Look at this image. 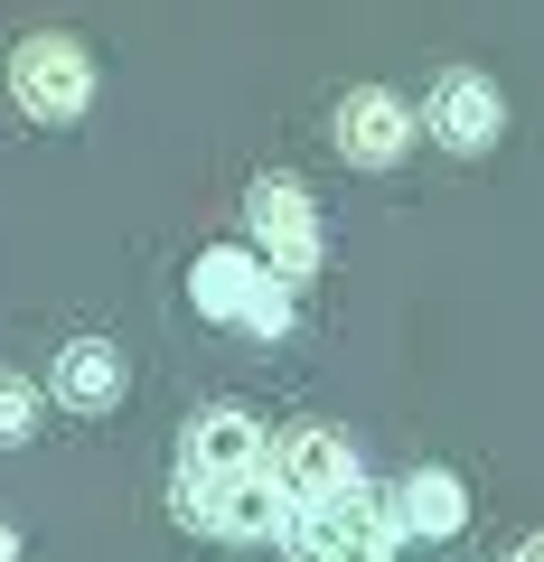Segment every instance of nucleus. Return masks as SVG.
I'll list each match as a JSON object with an SVG mask.
<instances>
[{
  "label": "nucleus",
  "mask_w": 544,
  "mask_h": 562,
  "mask_svg": "<svg viewBox=\"0 0 544 562\" xmlns=\"http://www.w3.org/2000/svg\"><path fill=\"white\" fill-rule=\"evenodd\" d=\"M188 301H198V319L244 328V338H282L291 328V281L273 262H254L244 244H217V254L188 262Z\"/></svg>",
  "instance_id": "obj_1"
},
{
  "label": "nucleus",
  "mask_w": 544,
  "mask_h": 562,
  "mask_svg": "<svg viewBox=\"0 0 544 562\" xmlns=\"http://www.w3.org/2000/svg\"><path fill=\"white\" fill-rule=\"evenodd\" d=\"M47 384H57L66 413H113L132 375H122V347H103V338H66L57 366H47Z\"/></svg>",
  "instance_id": "obj_11"
},
{
  "label": "nucleus",
  "mask_w": 544,
  "mask_h": 562,
  "mask_svg": "<svg viewBox=\"0 0 544 562\" xmlns=\"http://www.w3.org/2000/svg\"><path fill=\"white\" fill-rule=\"evenodd\" d=\"M38 431V384L29 375H0V450H20Z\"/></svg>",
  "instance_id": "obj_12"
},
{
  "label": "nucleus",
  "mask_w": 544,
  "mask_h": 562,
  "mask_svg": "<svg viewBox=\"0 0 544 562\" xmlns=\"http://www.w3.org/2000/svg\"><path fill=\"white\" fill-rule=\"evenodd\" d=\"M507 562H544V535H525V543H517V553H507Z\"/></svg>",
  "instance_id": "obj_13"
},
{
  "label": "nucleus",
  "mask_w": 544,
  "mask_h": 562,
  "mask_svg": "<svg viewBox=\"0 0 544 562\" xmlns=\"http://www.w3.org/2000/svg\"><path fill=\"white\" fill-rule=\"evenodd\" d=\"M263 460H273L263 422L244 413V403H207L179 431V497L188 487H225V479H244V469H263Z\"/></svg>",
  "instance_id": "obj_5"
},
{
  "label": "nucleus",
  "mask_w": 544,
  "mask_h": 562,
  "mask_svg": "<svg viewBox=\"0 0 544 562\" xmlns=\"http://www.w3.org/2000/svg\"><path fill=\"white\" fill-rule=\"evenodd\" d=\"M273 487H282L291 516H301V506H329L338 487H357V450H347V431H329V422L282 431V441H273Z\"/></svg>",
  "instance_id": "obj_7"
},
{
  "label": "nucleus",
  "mask_w": 544,
  "mask_h": 562,
  "mask_svg": "<svg viewBox=\"0 0 544 562\" xmlns=\"http://www.w3.org/2000/svg\"><path fill=\"white\" fill-rule=\"evenodd\" d=\"M244 225H254V262H273L282 281H310L329 262V235H320V206H310L301 179H254L244 198Z\"/></svg>",
  "instance_id": "obj_4"
},
{
  "label": "nucleus",
  "mask_w": 544,
  "mask_h": 562,
  "mask_svg": "<svg viewBox=\"0 0 544 562\" xmlns=\"http://www.w3.org/2000/svg\"><path fill=\"white\" fill-rule=\"evenodd\" d=\"M403 150H413V103L385 94V85H357V94L338 103V160H357V169H395Z\"/></svg>",
  "instance_id": "obj_9"
},
{
  "label": "nucleus",
  "mask_w": 544,
  "mask_h": 562,
  "mask_svg": "<svg viewBox=\"0 0 544 562\" xmlns=\"http://www.w3.org/2000/svg\"><path fill=\"white\" fill-rule=\"evenodd\" d=\"M385 506H395V535H423V543H451L469 525V487L451 469H403L385 487Z\"/></svg>",
  "instance_id": "obj_10"
},
{
  "label": "nucleus",
  "mask_w": 544,
  "mask_h": 562,
  "mask_svg": "<svg viewBox=\"0 0 544 562\" xmlns=\"http://www.w3.org/2000/svg\"><path fill=\"white\" fill-rule=\"evenodd\" d=\"M395 506H385V487H338L329 506H301V516L282 525V553L291 562H395Z\"/></svg>",
  "instance_id": "obj_2"
},
{
  "label": "nucleus",
  "mask_w": 544,
  "mask_h": 562,
  "mask_svg": "<svg viewBox=\"0 0 544 562\" xmlns=\"http://www.w3.org/2000/svg\"><path fill=\"white\" fill-rule=\"evenodd\" d=\"M10 103L29 122H76L95 103V57H85L66 29H38V38L10 47Z\"/></svg>",
  "instance_id": "obj_3"
},
{
  "label": "nucleus",
  "mask_w": 544,
  "mask_h": 562,
  "mask_svg": "<svg viewBox=\"0 0 544 562\" xmlns=\"http://www.w3.org/2000/svg\"><path fill=\"white\" fill-rule=\"evenodd\" d=\"M0 562H20V535H10V525H0Z\"/></svg>",
  "instance_id": "obj_14"
},
{
  "label": "nucleus",
  "mask_w": 544,
  "mask_h": 562,
  "mask_svg": "<svg viewBox=\"0 0 544 562\" xmlns=\"http://www.w3.org/2000/svg\"><path fill=\"white\" fill-rule=\"evenodd\" d=\"M179 516L198 525V535H217V543H263V535L291 525V506H282V487H273V460H263V469H244V479H225V487H188Z\"/></svg>",
  "instance_id": "obj_6"
},
{
  "label": "nucleus",
  "mask_w": 544,
  "mask_h": 562,
  "mask_svg": "<svg viewBox=\"0 0 544 562\" xmlns=\"http://www.w3.org/2000/svg\"><path fill=\"white\" fill-rule=\"evenodd\" d=\"M423 132L442 140V150H488V140L507 132V103H498V85L479 76V66H451V76H432V103H423Z\"/></svg>",
  "instance_id": "obj_8"
}]
</instances>
